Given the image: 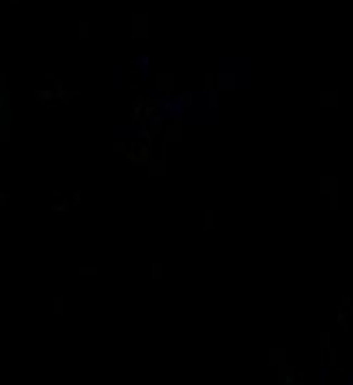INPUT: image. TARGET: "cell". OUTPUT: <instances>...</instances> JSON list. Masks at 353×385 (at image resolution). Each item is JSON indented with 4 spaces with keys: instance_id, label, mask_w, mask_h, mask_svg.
I'll return each mask as SVG.
<instances>
[{
    "instance_id": "obj_9",
    "label": "cell",
    "mask_w": 353,
    "mask_h": 385,
    "mask_svg": "<svg viewBox=\"0 0 353 385\" xmlns=\"http://www.w3.org/2000/svg\"><path fill=\"white\" fill-rule=\"evenodd\" d=\"M334 190H338V179H336V177H323L321 179V192L323 194H330Z\"/></svg>"
},
{
    "instance_id": "obj_13",
    "label": "cell",
    "mask_w": 353,
    "mask_h": 385,
    "mask_svg": "<svg viewBox=\"0 0 353 385\" xmlns=\"http://www.w3.org/2000/svg\"><path fill=\"white\" fill-rule=\"evenodd\" d=\"M207 93H209V101H207V106H209V108H218V101H220V95H218V93H220V91L211 89V91H207Z\"/></svg>"
},
{
    "instance_id": "obj_18",
    "label": "cell",
    "mask_w": 353,
    "mask_h": 385,
    "mask_svg": "<svg viewBox=\"0 0 353 385\" xmlns=\"http://www.w3.org/2000/svg\"><path fill=\"white\" fill-rule=\"evenodd\" d=\"M312 383L315 385H321V366H312Z\"/></svg>"
},
{
    "instance_id": "obj_20",
    "label": "cell",
    "mask_w": 353,
    "mask_h": 385,
    "mask_svg": "<svg viewBox=\"0 0 353 385\" xmlns=\"http://www.w3.org/2000/svg\"><path fill=\"white\" fill-rule=\"evenodd\" d=\"M327 347H332L330 345V331H321V351H325Z\"/></svg>"
},
{
    "instance_id": "obj_1",
    "label": "cell",
    "mask_w": 353,
    "mask_h": 385,
    "mask_svg": "<svg viewBox=\"0 0 353 385\" xmlns=\"http://www.w3.org/2000/svg\"><path fill=\"white\" fill-rule=\"evenodd\" d=\"M162 134H164L162 140H166V142H181L183 140V127H179L175 123L166 125V130H162Z\"/></svg>"
},
{
    "instance_id": "obj_32",
    "label": "cell",
    "mask_w": 353,
    "mask_h": 385,
    "mask_svg": "<svg viewBox=\"0 0 353 385\" xmlns=\"http://www.w3.org/2000/svg\"><path fill=\"white\" fill-rule=\"evenodd\" d=\"M136 65H149V58H138V61H136Z\"/></svg>"
},
{
    "instance_id": "obj_33",
    "label": "cell",
    "mask_w": 353,
    "mask_h": 385,
    "mask_svg": "<svg viewBox=\"0 0 353 385\" xmlns=\"http://www.w3.org/2000/svg\"><path fill=\"white\" fill-rule=\"evenodd\" d=\"M342 306H351V297H342Z\"/></svg>"
},
{
    "instance_id": "obj_8",
    "label": "cell",
    "mask_w": 353,
    "mask_h": 385,
    "mask_svg": "<svg viewBox=\"0 0 353 385\" xmlns=\"http://www.w3.org/2000/svg\"><path fill=\"white\" fill-rule=\"evenodd\" d=\"M175 104H177L179 108H183V110L192 108V91H183V93H179L177 99H175Z\"/></svg>"
},
{
    "instance_id": "obj_4",
    "label": "cell",
    "mask_w": 353,
    "mask_h": 385,
    "mask_svg": "<svg viewBox=\"0 0 353 385\" xmlns=\"http://www.w3.org/2000/svg\"><path fill=\"white\" fill-rule=\"evenodd\" d=\"M321 106L323 108H336L338 106V93L336 91H323L321 93Z\"/></svg>"
},
{
    "instance_id": "obj_31",
    "label": "cell",
    "mask_w": 353,
    "mask_h": 385,
    "mask_svg": "<svg viewBox=\"0 0 353 385\" xmlns=\"http://www.w3.org/2000/svg\"><path fill=\"white\" fill-rule=\"evenodd\" d=\"M71 200H73V204H80V192H75V194L71 196Z\"/></svg>"
},
{
    "instance_id": "obj_25",
    "label": "cell",
    "mask_w": 353,
    "mask_h": 385,
    "mask_svg": "<svg viewBox=\"0 0 353 385\" xmlns=\"http://www.w3.org/2000/svg\"><path fill=\"white\" fill-rule=\"evenodd\" d=\"M52 209H54V211H69V202H67V200H63L60 204H54V207H52Z\"/></svg>"
},
{
    "instance_id": "obj_3",
    "label": "cell",
    "mask_w": 353,
    "mask_h": 385,
    "mask_svg": "<svg viewBox=\"0 0 353 385\" xmlns=\"http://www.w3.org/2000/svg\"><path fill=\"white\" fill-rule=\"evenodd\" d=\"M175 78H172V75H158V91L160 93H172L175 91Z\"/></svg>"
},
{
    "instance_id": "obj_6",
    "label": "cell",
    "mask_w": 353,
    "mask_h": 385,
    "mask_svg": "<svg viewBox=\"0 0 353 385\" xmlns=\"http://www.w3.org/2000/svg\"><path fill=\"white\" fill-rule=\"evenodd\" d=\"M136 155L138 157H142V159H151L153 157V140H149V142H140V144H136Z\"/></svg>"
},
{
    "instance_id": "obj_19",
    "label": "cell",
    "mask_w": 353,
    "mask_h": 385,
    "mask_svg": "<svg viewBox=\"0 0 353 385\" xmlns=\"http://www.w3.org/2000/svg\"><path fill=\"white\" fill-rule=\"evenodd\" d=\"M338 323L342 325L344 331H349V321H347V314H344L342 310H338Z\"/></svg>"
},
{
    "instance_id": "obj_17",
    "label": "cell",
    "mask_w": 353,
    "mask_h": 385,
    "mask_svg": "<svg viewBox=\"0 0 353 385\" xmlns=\"http://www.w3.org/2000/svg\"><path fill=\"white\" fill-rule=\"evenodd\" d=\"M338 209V190L330 192V211H336Z\"/></svg>"
},
{
    "instance_id": "obj_7",
    "label": "cell",
    "mask_w": 353,
    "mask_h": 385,
    "mask_svg": "<svg viewBox=\"0 0 353 385\" xmlns=\"http://www.w3.org/2000/svg\"><path fill=\"white\" fill-rule=\"evenodd\" d=\"M287 362V351L284 349H271L269 351V366H278Z\"/></svg>"
},
{
    "instance_id": "obj_24",
    "label": "cell",
    "mask_w": 353,
    "mask_h": 385,
    "mask_svg": "<svg viewBox=\"0 0 353 385\" xmlns=\"http://www.w3.org/2000/svg\"><path fill=\"white\" fill-rule=\"evenodd\" d=\"M153 278H155V280L162 278V263H155V265H153Z\"/></svg>"
},
{
    "instance_id": "obj_30",
    "label": "cell",
    "mask_w": 353,
    "mask_h": 385,
    "mask_svg": "<svg viewBox=\"0 0 353 385\" xmlns=\"http://www.w3.org/2000/svg\"><path fill=\"white\" fill-rule=\"evenodd\" d=\"M134 104H140V106H144V104H146L144 95H136V101H134Z\"/></svg>"
},
{
    "instance_id": "obj_15",
    "label": "cell",
    "mask_w": 353,
    "mask_h": 385,
    "mask_svg": "<svg viewBox=\"0 0 353 385\" xmlns=\"http://www.w3.org/2000/svg\"><path fill=\"white\" fill-rule=\"evenodd\" d=\"M149 130L153 136H162V130H164V123H158V121H149Z\"/></svg>"
},
{
    "instance_id": "obj_11",
    "label": "cell",
    "mask_w": 353,
    "mask_h": 385,
    "mask_svg": "<svg viewBox=\"0 0 353 385\" xmlns=\"http://www.w3.org/2000/svg\"><path fill=\"white\" fill-rule=\"evenodd\" d=\"M149 104L151 106H155V108H162V110H172V108H175L177 104H175V101H166V99H149Z\"/></svg>"
},
{
    "instance_id": "obj_22",
    "label": "cell",
    "mask_w": 353,
    "mask_h": 385,
    "mask_svg": "<svg viewBox=\"0 0 353 385\" xmlns=\"http://www.w3.org/2000/svg\"><path fill=\"white\" fill-rule=\"evenodd\" d=\"M80 276H97V267H80Z\"/></svg>"
},
{
    "instance_id": "obj_12",
    "label": "cell",
    "mask_w": 353,
    "mask_h": 385,
    "mask_svg": "<svg viewBox=\"0 0 353 385\" xmlns=\"http://www.w3.org/2000/svg\"><path fill=\"white\" fill-rule=\"evenodd\" d=\"M136 136H138L140 140H153V138H155V136L151 134V130H149V125H140V127H138Z\"/></svg>"
},
{
    "instance_id": "obj_21",
    "label": "cell",
    "mask_w": 353,
    "mask_h": 385,
    "mask_svg": "<svg viewBox=\"0 0 353 385\" xmlns=\"http://www.w3.org/2000/svg\"><path fill=\"white\" fill-rule=\"evenodd\" d=\"M203 87H205V91H211L215 87V84H213V73H207L205 75V84H203Z\"/></svg>"
},
{
    "instance_id": "obj_26",
    "label": "cell",
    "mask_w": 353,
    "mask_h": 385,
    "mask_svg": "<svg viewBox=\"0 0 353 385\" xmlns=\"http://www.w3.org/2000/svg\"><path fill=\"white\" fill-rule=\"evenodd\" d=\"M166 144H168L166 140L160 142V157H164V159H166Z\"/></svg>"
},
{
    "instance_id": "obj_5",
    "label": "cell",
    "mask_w": 353,
    "mask_h": 385,
    "mask_svg": "<svg viewBox=\"0 0 353 385\" xmlns=\"http://www.w3.org/2000/svg\"><path fill=\"white\" fill-rule=\"evenodd\" d=\"M215 91H235V78L232 75H218V84L213 87Z\"/></svg>"
},
{
    "instance_id": "obj_29",
    "label": "cell",
    "mask_w": 353,
    "mask_h": 385,
    "mask_svg": "<svg viewBox=\"0 0 353 385\" xmlns=\"http://www.w3.org/2000/svg\"><path fill=\"white\" fill-rule=\"evenodd\" d=\"M54 306H56V308H54V312H56V314H60V312H63V308H60V306H63V302H60V297H58L56 302H54Z\"/></svg>"
},
{
    "instance_id": "obj_27",
    "label": "cell",
    "mask_w": 353,
    "mask_h": 385,
    "mask_svg": "<svg viewBox=\"0 0 353 385\" xmlns=\"http://www.w3.org/2000/svg\"><path fill=\"white\" fill-rule=\"evenodd\" d=\"M125 149H127V144H125L123 140H116V142H114V151L121 153V151H125Z\"/></svg>"
},
{
    "instance_id": "obj_23",
    "label": "cell",
    "mask_w": 353,
    "mask_h": 385,
    "mask_svg": "<svg viewBox=\"0 0 353 385\" xmlns=\"http://www.w3.org/2000/svg\"><path fill=\"white\" fill-rule=\"evenodd\" d=\"M205 226H207V228L213 226V211H207V213H205Z\"/></svg>"
},
{
    "instance_id": "obj_2",
    "label": "cell",
    "mask_w": 353,
    "mask_h": 385,
    "mask_svg": "<svg viewBox=\"0 0 353 385\" xmlns=\"http://www.w3.org/2000/svg\"><path fill=\"white\" fill-rule=\"evenodd\" d=\"M146 168H149V175L151 177H164L166 175V159L164 157H158V159H149V164H146Z\"/></svg>"
},
{
    "instance_id": "obj_14",
    "label": "cell",
    "mask_w": 353,
    "mask_h": 385,
    "mask_svg": "<svg viewBox=\"0 0 353 385\" xmlns=\"http://www.w3.org/2000/svg\"><path fill=\"white\" fill-rule=\"evenodd\" d=\"M77 95H80V93H77V91H69V93L58 91V93H56V97H58V99H63V104H67L69 99H73V97H77Z\"/></svg>"
},
{
    "instance_id": "obj_28",
    "label": "cell",
    "mask_w": 353,
    "mask_h": 385,
    "mask_svg": "<svg viewBox=\"0 0 353 385\" xmlns=\"http://www.w3.org/2000/svg\"><path fill=\"white\" fill-rule=\"evenodd\" d=\"M37 97L39 99H52V97H54V93H50V91L48 93H37Z\"/></svg>"
},
{
    "instance_id": "obj_16",
    "label": "cell",
    "mask_w": 353,
    "mask_h": 385,
    "mask_svg": "<svg viewBox=\"0 0 353 385\" xmlns=\"http://www.w3.org/2000/svg\"><path fill=\"white\" fill-rule=\"evenodd\" d=\"M325 351H327V359H325V362L330 364V366H336V355H338V353H336V349L334 347H327Z\"/></svg>"
},
{
    "instance_id": "obj_10",
    "label": "cell",
    "mask_w": 353,
    "mask_h": 385,
    "mask_svg": "<svg viewBox=\"0 0 353 385\" xmlns=\"http://www.w3.org/2000/svg\"><path fill=\"white\" fill-rule=\"evenodd\" d=\"M276 368H278V383H280V385H293V383H295V381H293L291 376L287 374V362L278 364Z\"/></svg>"
}]
</instances>
